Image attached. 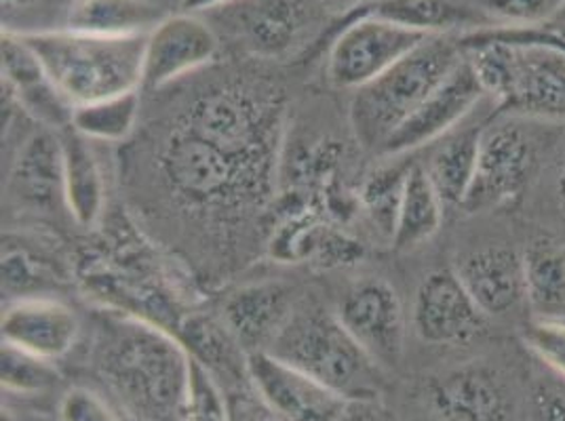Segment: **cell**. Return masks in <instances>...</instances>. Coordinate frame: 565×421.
I'll list each match as a JSON object with an SVG mask.
<instances>
[{"label": "cell", "instance_id": "44dd1931", "mask_svg": "<svg viewBox=\"0 0 565 421\" xmlns=\"http://www.w3.org/2000/svg\"><path fill=\"white\" fill-rule=\"evenodd\" d=\"M62 145L64 203L72 219L83 228H94L106 207V184L102 166L95 159L89 140L72 127L57 131Z\"/></svg>", "mask_w": 565, "mask_h": 421}, {"label": "cell", "instance_id": "30bf717a", "mask_svg": "<svg viewBox=\"0 0 565 421\" xmlns=\"http://www.w3.org/2000/svg\"><path fill=\"white\" fill-rule=\"evenodd\" d=\"M340 323L380 367L399 365L405 346V312L397 291L384 279H363L344 293L335 310Z\"/></svg>", "mask_w": 565, "mask_h": 421}, {"label": "cell", "instance_id": "52a82bcc", "mask_svg": "<svg viewBox=\"0 0 565 421\" xmlns=\"http://www.w3.org/2000/svg\"><path fill=\"white\" fill-rule=\"evenodd\" d=\"M539 154V140L519 120L486 125L477 175L462 209L486 213L515 205L536 175Z\"/></svg>", "mask_w": 565, "mask_h": 421}, {"label": "cell", "instance_id": "6da1fadb", "mask_svg": "<svg viewBox=\"0 0 565 421\" xmlns=\"http://www.w3.org/2000/svg\"><path fill=\"white\" fill-rule=\"evenodd\" d=\"M95 363L127 420H182L192 356L171 331L115 312L99 325Z\"/></svg>", "mask_w": 565, "mask_h": 421}, {"label": "cell", "instance_id": "60d3db41", "mask_svg": "<svg viewBox=\"0 0 565 421\" xmlns=\"http://www.w3.org/2000/svg\"><path fill=\"white\" fill-rule=\"evenodd\" d=\"M0 421H20V418L15 415L13 409H9V407L2 404V409H0Z\"/></svg>", "mask_w": 565, "mask_h": 421}, {"label": "cell", "instance_id": "cb8c5ba5", "mask_svg": "<svg viewBox=\"0 0 565 421\" xmlns=\"http://www.w3.org/2000/svg\"><path fill=\"white\" fill-rule=\"evenodd\" d=\"M483 127L486 125H477L449 136L424 164L446 207H465L469 198L477 175Z\"/></svg>", "mask_w": 565, "mask_h": 421}, {"label": "cell", "instance_id": "ac0fdd59", "mask_svg": "<svg viewBox=\"0 0 565 421\" xmlns=\"http://www.w3.org/2000/svg\"><path fill=\"white\" fill-rule=\"evenodd\" d=\"M0 331L2 344L57 360L74 348L81 323L68 305L43 295H28L2 312Z\"/></svg>", "mask_w": 565, "mask_h": 421}, {"label": "cell", "instance_id": "f1b7e54d", "mask_svg": "<svg viewBox=\"0 0 565 421\" xmlns=\"http://www.w3.org/2000/svg\"><path fill=\"white\" fill-rule=\"evenodd\" d=\"M412 164L414 161H401L377 166L376 171L367 175L359 194V205L370 217L377 235L388 238L391 242L395 236L401 196Z\"/></svg>", "mask_w": 565, "mask_h": 421}, {"label": "cell", "instance_id": "f35d334b", "mask_svg": "<svg viewBox=\"0 0 565 421\" xmlns=\"http://www.w3.org/2000/svg\"><path fill=\"white\" fill-rule=\"evenodd\" d=\"M559 25H565V2L557 11V15L551 20V24L542 25V28H559Z\"/></svg>", "mask_w": 565, "mask_h": 421}, {"label": "cell", "instance_id": "2e32d148", "mask_svg": "<svg viewBox=\"0 0 565 421\" xmlns=\"http://www.w3.org/2000/svg\"><path fill=\"white\" fill-rule=\"evenodd\" d=\"M454 272L488 319H502L525 304L523 251L507 242H486L462 251Z\"/></svg>", "mask_w": 565, "mask_h": 421}, {"label": "cell", "instance_id": "836d02e7", "mask_svg": "<svg viewBox=\"0 0 565 421\" xmlns=\"http://www.w3.org/2000/svg\"><path fill=\"white\" fill-rule=\"evenodd\" d=\"M60 421H127L94 390L74 386L60 400Z\"/></svg>", "mask_w": 565, "mask_h": 421}, {"label": "cell", "instance_id": "9a60e30c", "mask_svg": "<svg viewBox=\"0 0 565 421\" xmlns=\"http://www.w3.org/2000/svg\"><path fill=\"white\" fill-rule=\"evenodd\" d=\"M513 47V83L502 104H498V112L565 125L564 48L542 43Z\"/></svg>", "mask_w": 565, "mask_h": 421}, {"label": "cell", "instance_id": "d6986e66", "mask_svg": "<svg viewBox=\"0 0 565 421\" xmlns=\"http://www.w3.org/2000/svg\"><path fill=\"white\" fill-rule=\"evenodd\" d=\"M296 304L281 282L243 287L224 304V325L247 352H266L287 325Z\"/></svg>", "mask_w": 565, "mask_h": 421}, {"label": "cell", "instance_id": "d6a6232c", "mask_svg": "<svg viewBox=\"0 0 565 421\" xmlns=\"http://www.w3.org/2000/svg\"><path fill=\"white\" fill-rule=\"evenodd\" d=\"M521 339L551 371L565 377V321L532 316L521 328Z\"/></svg>", "mask_w": 565, "mask_h": 421}, {"label": "cell", "instance_id": "8fae6325", "mask_svg": "<svg viewBox=\"0 0 565 421\" xmlns=\"http://www.w3.org/2000/svg\"><path fill=\"white\" fill-rule=\"evenodd\" d=\"M488 321L454 268L435 270L418 284L412 305V327L424 344H467L486 331Z\"/></svg>", "mask_w": 565, "mask_h": 421}, {"label": "cell", "instance_id": "5b68a950", "mask_svg": "<svg viewBox=\"0 0 565 421\" xmlns=\"http://www.w3.org/2000/svg\"><path fill=\"white\" fill-rule=\"evenodd\" d=\"M161 166L178 196L196 207L228 205L238 198L256 196L268 177L194 133L186 125H178L167 136Z\"/></svg>", "mask_w": 565, "mask_h": 421}, {"label": "cell", "instance_id": "4316f807", "mask_svg": "<svg viewBox=\"0 0 565 421\" xmlns=\"http://www.w3.org/2000/svg\"><path fill=\"white\" fill-rule=\"evenodd\" d=\"M161 22L148 0H74L66 28L99 36L148 34Z\"/></svg>", "mask_w": 565, "mask_h": 421}, {"label": "cell", "instance_id": "e575fe53", "mask_svg": "<svg viewBox=\"0 0 565 421\" xmlns=\"http://www.w3.org/2000/svg\"><path fill=\"white\" fill-rule=\"evenodd\" d=\"M45 277V266L30 258L25 251H7L2 256V281L9 289L25 291L30 287H39Z\"/></svg>", "mask_w": 565, "mask_h": 421}, {"label": "cell", "instance_id": "b9f144b4", "mask_svg": "<svg viewBox=\"0 0 565 421\" xmlns=\"http://www.w3.org/2000/svg\"><path fill=\"white\" fill-rule=\"evenodd\" d=\"M546 30H551V32H555V34H559L562 39H565V25H559V28H546Z\"/></svg>", "mask_w": 565, "mask_h": 421}, {"label": "cell", "instance_id": "ab89813d", "mask_svg": "<svg viewBox=\"0 0 565 421\" xmlns=\"http://www.w3.org/2000/svg\"><path fill=\"white\" fill-rule=\"evenodd\" d=\"M557 196H559L562 205H565V166L562 169L559 177H557Z\"/></svg>", "mask_w": 565, "mask_h": 421}, {"label": "cell", "instance_id": "7bdbcfd3", "mask_svg": "<svg viewBox=\"0 0 565 421\" xmlns=\"http://www.w3.org/2000/svg\"><path fill=\"white\" fill-rule=\"evenodd\" d=\"M2 2H7V4H11V2H28V0H2Z\"/></svg>", "mask_w": 565, "mask_h": 421}, {"label": "cell", "instance_id": "e0dca14e", "mask_svg": "<svg viewBox=\"0 0 565 421\" xmlns=\"http://www.w3.org/2000/svg\"><path fill=\"white\" fill-rule=\"evenodd\" d=\"M2 94L9 95L25 115L45 129L62 131L71 127L72 106L51 83L45 68L32 48L25 45L18 30H2Z\"/></svg>", "mask_w": 565, "mask_h": 421}, {"label": "cell", "instance_id": "9c48e42d", "mask_svg": "<svg viewBox=\"0 0 565 421\" xmlns=\"http://www.w3.org/2000/svg\"><path fill=\"white\" fill-rule=\"evenodd\" d=\"M245 375L262 402L282 421H359V409L365 404L331 392L268 352H249Z\"/></svg>", "mask_w": 565, "mask_h": 421}, {"label": "cell", "instance_id": "7a4b0ae2", "mask_svg": "<svg viewBox=\"0 0 565 421\" xmlns=\"http://www.w3.org/2000/svg\"><path fill=\"white\" fill-rule=\"evenodd\" d=\"M18 34L72 106L141 89L148 34L99 36L71 28Z\"/></svg>", "mask_w": 565, "mask_h": 421}, {"label": "cell", "instance_id": "83f0119b", "mask_svg": "<svg viewBox=\"0 0 565 421\" xmlns=\"http://www.w3.org/2000/svg\"><path fill=\"white\" fill-rule=\"evenodd\" d=\"M140 106V89L81 104L72 110L71 127L89 141H125L136 129Z\"/></svg>", "mask_w": 565, "mask_h": 421}, {"label": "cell", "instance_id": "7402d4cb", "mask_svg": "<svg viewBox=\"0 0 565 421\" xmlns=\"http://www.w3.org/2000/svg\"><path fill=\"white\" fill-rule=\"evenodd\" d=\"M238 28L259 55H279L294 47L310 22L305 0H238Z\"/></svg>", "mask_w": 565, "mask_h": 421}, {"label": "cell", "instance_id": "4fadbf2b", "mask_svg": "<svg viewBox=\"0 0 565 421\" xmlns=\"http://www.w3.org/2000/svg\"><path fill=\"white\" fill-rule=\"evenodd\" d=\"M481 97H486V91L472 72L471 64L462 55L446 80L424 99L423 106L382 145L380 154L403 156L426 143L446 138L471 115Z\"/></svg>", "mask_w": 565, "mask_h": 421}, {"label": "cell", "instance_id": "8992f818", "mask_svg": "<svg viewBox=\"0 0 565 421\" xmlns=\"http://www.w3.org/2000/svg\"><path fill=\"white\" fill-rule=\"evenodd\" d=\"M182 125L241 163L266 175L270 173L277 140V112L252 91L222 87L201 95L190 106Z\"/></svg>", "mask_w": 565, "mask_h": 421}, {"label": "cell", "instance_id": "3957f363", "mask_svg": "<svg viewBox=\"0 0 565 421\" xmlns=\"http://www.w3.org/2000/svg\"><path fill=\"white\" fill-rule=\"evenodd\" d=\"M266 352L354 402L367 404L382 392V367L323 305L296 304Z\"/></svg>", "mask_w": 565, "mask_h": 421}, {"label": "cell", "instance_id": "d4e9b609", "mask_svg": "<svg viewBox=\"0 0 565 421\" xmlns=\"http://www.w3.org/2000/svg\"><path fill=\"white\" fill-rule=\"evenodd\" d=\"M444 209L446 203L433 186L426 166L412 164L401 196L393 247L397 251H409L430 240L444 224Z\"/></svg>", "mask_w": 565, "mask_h": 421}, {"label": "cell", "instance_id": "4dcf8cb0", "mask_svg": "<svg viewBox=\"0 0 565 421\" xmlns=\"http://www.w3.org/2000/svg\"><path fill=\"white\" fill-rule=\"evenodd\" d=\"M180 421H231L226 398L222 397L212 371L194 358L190 371L189 398Z\"/></svg>", "mask_w": 565, "mask_h": 421}, {"label": "cell", "instance_id": "8d00e7d4", "mask_svg": "<svg viewBox=\"0 0 565 421\" xmlns=\"http://www.w3.org/2000/svg\"><path fill=\"white\" fill-rule=\"evenodd\" d=\"M539 421H565V388H541L536 392Z\"/></svg>", "mask_w": 565, "mask_h": 421}, {"label": "cell", "instance_id": "1f68e13d", "mask_svg": "<svg viewBox=\"0 0 565 421\" xmlns=\"http://www.w3.org/2000/svg\"><path fill=\"white\" fill-rule=\"evenodd\" d=\"M565 0H477L498 25L542 28L551 24Z\"/></svg>", "mask_w": 565, "mask_h": 421}, {"label": "cell", "instance_id": "74e56055", "mask_svg": "<svg viewBox=\"0 0 565 421\" xmlns=\"http://www.w3.org/2000/svg\"><path fill=\"white\" fill-rule=\"evenodd\" d=\"M233 2H238V0H182V7L189 13H199V11L220 9V7H226V4H233Z\"/></svg>", "mask_w": 565, "mask_h": 421}, {"label": "cell", "instance_id": "277c9868", "mask_svg": "<svg viewBox=\"0 0 565 421\" xmlns=\"http://www.w3.org/2000/svg\"><path fill=\"white\" fill-rule=\"evenodd\" d=\"M458 39L428 36L351 99V127L361 148L380 154L382 145L412 117L458 66Z\"/></svg>", "mask_w": 565, "mask_h": 421}, {"label": "cell", "instance_id": "f546056e", "mask_svg": "<svg viewBox=\"0 0 565 421\" xmlns=\"http://www.w3.org/2000/svg\"><path fill=\"white\" fill-rule=\"evenodd\" d=\"M0 384L4 392L36 397L57 386L60 371L55 360L36 356L11 344H2L0 354Z\"/></svg>", "mask_w": 565, "mask_h": 421}, {"label": "cell", "instance_id": "ba28073f", "mask_svg": "<svg viewBox=\"0 0 565 421\" xmlns=\"http://www.w3.org/2000/svg\"><path fill=\"white\" fill-rule=\"evenodd\" d=\"M424 34L377 18L354 13L330 48L328 74L340 89L356 91L423 43Z\"/></svg>", "mask_w": 565, "mask_h": 421}, {"label": "cell", "instance_id": "603a6c76", "mask_svg": "<svg viewBox=\"0 0 565 421\" xmlns=\"http://www.w3.org/2000/svg\"><path fill=\"white\" fill-rule=\"evenodd\" d=\"M525 305L534 319L565 321V240L541 235L523 249Z\"/></svg>", "mask_w": 565, "mask_h": 421}, {"label": "cell", "instance_id": "484cf974", "mask_svg": "<svg viewBox=\"0 0 565 421\" xmlns=\"http://www.w3.org/2000/svg\"><path fill=\"white\" fill-rule=\"evenodd\" d=\"M15 194L32 205H47L55 196L64 198L62 145L51 129L25 141L13 171Z\"/></svg>", "mask_w": 565, "mask_h": 421}, {"label": "cell", "instance_id": "7c38bea8", "mask_svg": "<svg viewBox=\"0 0 565 421\" xmlns=\"http://www.w3.org/2000/svg\"><path fill=\"white\" fill-rule=\"evenodd\" d=\"M437 421H509L513 395L504 377L486 363H467L435 375L424 390Z\"/></svg>", "mask_w": 565, "mask_h": 421}, {"label": "cell", "instance_id": "ffe728a7", "mask_svg": "<svg viewBox=\"0 0 565 421\" xmlns=\"http://www.w3.org/2000/svg\"><path fill=\"white\" fill-rule=\"evenodd\" d=\"M356 13L407 28L424 36H448L449 32L495 28V22L477 4L465 0H372Z\"/></svg>", "mask_w": 565, "mask_h": 421}, {"label": "cell", "instance_id": "d590c367", "mask_svg": "<svg viewBox=\"0 0 565 421\" xmlns=\"http://www.w3.org/2000/svg\"><path fill=\"white\" fill-rule=\"evenodd\" d=\"M486 34L492 39H498L509 45H530V43H542V45H553V47L564 48L565 39L559 34L546 30V28H511V25H495V28H486Z\"/></svg>", "mask_w": 565, "mask_h": 421}, {"label": "cell", "instance_id": "5bb4252c", "mask_svg": "<svg viewBox=\"0 0 565 421\" xmlns=\"http://www.w3.org/2000/svg\"><path fill=\"white\" fill-rule=\"evenodd\" d=\"M220 48L212 25L194 13L163 18L146 36L141 89H161L207 66Z\"/></svg>", "mask_w": 565, "mask_h": 421}]
</instances>
